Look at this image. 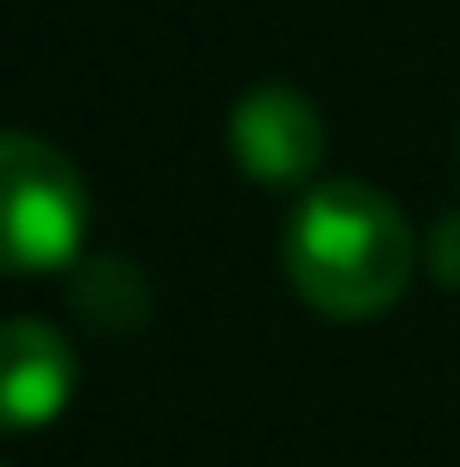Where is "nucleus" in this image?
<instances>
[{"mask_svg": "<svg viewBox=\"0 0 460 467\" xmlns=\"http://www.w3.org/2000/svg\"><path fill=\"white\" fill-rule=\"evenodd\" d=\"M414 223L373 183H319L291 211L284 278L325 318H379L414 278Z\"/></svg>", "mask_w": 460, "mask_h": 467, "instance_id": "nucleus-1", "label": "nucleus"}, {"mask_svg": "<svg viewBox=\"0 0 460 467\" xmlns=\"http://www.w3.org/2000/svg\"><path fill=\"white\" fill-rule=\"evenodd\" d=\"M88 244V183L55 142L0 129V271L41 278Z\"/></svg>", "mask_w": 460, "mask_h": 467, "instance_id": "nucleus-2", "label": "nucleus"}, {"mask_svg": "<svg viewBox=\"0 0 460 467\" xmlns=\"http://www.w3.org/2000/svg\"><path fill=\"white\" fill-rule=\"evenodd\" d=\"M230 156L250 183H305L325 156V116L298 88L264 82L230 109Z\"/></svg>", "mask_w": 460, "mask_h": 467, "instance_id": "nucleus-3", "label": "nucleus"}, {"mask_svg": "<svg viewBox=\"0 0 460 467\" xmlns=\"http://www.w3.org/2000/svg\"><path fill=\"white\" fill-rule=\"evenodd\" d=\"M75 400V352L47 318H0V433L55 427Z\"/></svg>", "mask_w": 460, "mask_h": 467, "instance_id": "nucleus-4", "label": "nucleus"}]
</instances>
